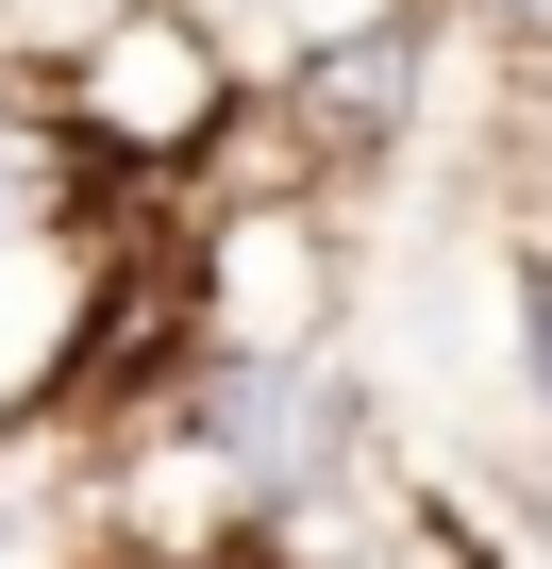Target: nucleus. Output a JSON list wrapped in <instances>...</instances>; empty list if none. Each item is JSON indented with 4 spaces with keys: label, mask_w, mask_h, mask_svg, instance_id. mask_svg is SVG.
Instances as JSON below:
<instances>
[{
    "label": "nucleus",
    "mask_w": 552,
    "mask_h": 569,
    "mask_svg": "<svg viewBox=\"0 0 552 569\" xmlns=\"http://www.w3.org/2000/svg\"><path fill=\"white\" fill-rule=\"evenodd\" d=\"M234 101H251V68H234V34L201 18V0H118V18L68 51V101L51 118L101 168H201L234 134Z\"/></svg>",
    "instance_id": "nucleus-1"
},
{
    "label": "nucleus",
    "mask_w": 552,
    "mask_h": 569,
    "mask_svg": "<svg viewBox=\"0 0 552 569\" xmlns=\"http://www.w3.org/2000/svg\"><path fill=\"white\" fill-rule=\"evenodd\" d=\"M201 369H319L335 352V218L319 201H234L184 284Z\"/></svg>",
    "instance_id": "nucleus-2"
},
{
    "label": "nucleus",
    "mask_w": 552,
    "mask_h": 569,
    "mask_svg": "<svg viewBox=\"0 0 552 569\" xmlns=\"http://www.w3.org/2000/svg\"><path fill=\"white\" fill-rule=\"evenodd\" d=\"M218 452H234V486L268 502V519H319L335 502V469L369 452V402H352V369L319 352V369H201V402H184Z\"/></svg>",
    "instance_id": "nucleus-3"
},
{
    "label": "nucleus",
    "mask_w": 552,
    "mask_h": 569,
    "mask_svg": "<svg viewBox=\"0 0 552 569\" xmlns=\"http://www.w3.org/2000/svg\"><path fill=\"white\" fill-rule=\"evenodd\" d=\"M285 134L302 151H335V168H385L402 134H419V101H435V0H385V18H352V34H319V51H285Z\"/></svg>",
    "instance_id": "nucleus-4"
},
{
    "label": "nucleus",
    "mask_w": 552,
    "mask_h": 569,
    "mask_svg": "<svg viewBox=\"0 0 552 569\" xmlns=\"http://www.w3.org/2000/svg\"><path fill=\"white\" fill-rule=\"evenodd\" d=\"M118 536H134L151 569H218L234 536H268V502H251V486H234V452L184 419V436H151V452L118 469Z\"/></svg>",
    "instance_id": "nucleus-5"
},
{
    "label": "nucleus",
    "mask_w": 552,
    "mask_h": 569,
    "mask_svg": "<svg viewBox=\"0 0 552 569\" xmlns=\"http://www.w3.org/2000/svg\"><path fill=\"white\" fill-rule=\"evenodd\" d=\"M68 168H84L68 118H18V101H0V268H34L68 234Z\"/></svg>",
    "instance_id": "nucleus-6"
},
{
    "label": "nucleus",
    "mask_w": 552,
    "mask_h": 569,
    "mask_svg": "<svg viewBox=\"0 0 552 569\" xmlns=\"http://www.w3.org/2000/svg\"><path fill=\"white\" fill-rule=\"evenodd\" d=\"M502 302H519V386L552 402V251H519V284H502Z\"/></svg>",
    "instance_id": "nucleus-7"
},
{
    "label": "nucleus",
    "mask_w": 552,
    "mask_h": 569,
    "mask_svg": "<svg viewBox=\"0 0 552 569\" xmlns=\"http://www.w3.org/2000/svg\"><path fill=\"white\" fill-rule=\"evenodd\" d=\"M452 18H469L485 51H519V68H552V0H452Z\"/></svg>",
    "instance_id": "nucleus-8"
},
{
    "label": "nucleus",
    "mask_w": 552,
    "mask_h": 569,
    "mask_svg": "<svg viewBox=\"0 0 552 569\" xmlns=\"http://www.w3.org/2000/svg\"><path fill=\"white\" fill-rule=\"evenodd\" d=\"M335 569H452L435 536H369V552H335Z\"/></svg>",
    "instance_id": "nucleus-9"
}]
</instances>
